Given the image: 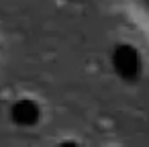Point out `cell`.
I'll return each instance as SVG.
<instances>
[{
	"label": "cell",
	"instance_id": "6da1fadb",
	"mask_svg": "<svg viewBox=\"0 0 149 147\" xmlns=\"http://www.w3.org/2000/svg\"><path fill=\"white\" fill-rule=\"evenodd\" d=\"M37 116H39V110L31 100H21L13 106V118L19 125H33Z\"/></svg>",
	"mask_w": 149,
	"mask_h": 147
}]
</instances>
